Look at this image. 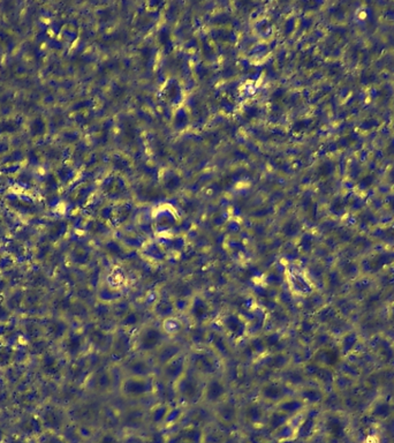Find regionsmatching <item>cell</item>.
I'll use <instances>...</instances> for the list:
<instances>
[{
    "label": "cell",
    "mask_w": 394,
    "mask_h": 443,
    "mask_svg": "<svg viewBox=\"0 0 394 443\" xmlns=\"http://www.w3.org/2000/svg\"><path fill=\"white\" fill-rule=\"evenodd\" d=\"M150 383L144 376L127 377L122 383V394L127 397H142L149 393Z\"/></svg>",
    "instance_id": "obj_1"
},
{
    "label": "cell",
    "mask_w": 394,
    "mask_h": 443,
    "mask_svg": "<svg viewBox=\"0 0 394 443\" xmlns=\"http://www.w3.org/2000/svg\"><path fill=\"white\" fill-rule=\"evenodd\" d=\"M162 331L153 328V327H149V328H145L144 330L141 331L137 341L138 348L143 351H152L157 349L162 344Z\"/></svg>",
    "instance_id": "obj_2"
},
{
    "label": "cell",
    "mask_w": 394,
    "mask_h": 443,
    "mask_svg": "<svg viewBox=\"0 0 394 443\" xmlns=\"http://www.w3.org/2000/svg\"><path fill=\"white\" fill-rule=\"evenodd\" d=\"M226 387L219 378H210L204 389V396L210 402H217L225 397Z\"/></svg>",
    "instance_id": "obj_3"
},
{
    "label": "cell",
    "mask_w": 394,
    "mask_h": 443,
    "mask_svg": "<svg viewBox=\"0 0 394 443\" xmlns=\"http://www.w3.org/2000/svg\"><path fill=\"white\" fill-rule=\"evenodd\" d=\"M262 396L265 398V400L269 401H276L278 398L282 396L284 394V389L280 385H278L276 382H269L263 387L261 390Z\"/></svg>",
    "instance_id": "obj_4"
},
{
    "label": "cell",
    "mask_w": 394,
    "mask_h": 443,
    "mask_svg": "<svg viewBox=\"0 0 394 443\" xmlns=\"http://www.w3.org/2000/svg\"><path fill=\"white\" fill-rule=\"evenodd\" d=\"M181 378V386H180V391L184 395L185 397H193L195 394L197 393V383L195 382L193 378L194 377H180Z\"/></svg>",
    "instance_id": "obj_5"
},
{
    "label": "cell",
    "mask_w": 394,
    "mask_h": 443,
    "mask_svg": "<svg viewBox=\"0 0 394 443\" xmlns=\"http://www.w3.org/2000/svg\"><path fill=\"white\" fill-rule=\"evenodd\" d=\"M226 327H227L228 330L232 334H238V331H240L242 328V323L239 321V319L237 317H233V315H229L226 319Z\"/></svg>",
    "instance_id": "obj_6"
},
{
    "label": "cell",
    "mask_w": 394,
    "mask_h": 443,
    "mask_svg": "<svg viewBox=\"0 0 394 443\" xmlns=\"http://www.w3.org/2000/svg\"><path fill=\"white\" fill-rule=\"evenodd\" d=\"M205 314H206V305L203 301H201L200 299H197L196 302H195L193 306V315L197 319H201L203 317H205Z\"/></svg>",
    "instance_id": "obj_7"
}]
</instances>
